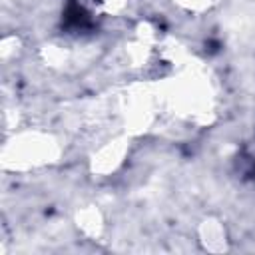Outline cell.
<instances>
[{"instance_id": "obj_1", "label": "cell", "mask_w": 255, "mask_h": 255, "mask_svg": "<svg viewBox=\"0 0 255 255\" xmlns=\"http://www.w3.org/2000/svg\"><path fill=\"white\" fill-rule=\"evenodd\" d=\"M58 157L56 139L42 131H24L14 135L4 147V163L12 169H34L52 163Z\"/></svg>"}, {"instance_id": "obj_2", "label": "cell", "mask_w": 255, "mask_h": 255, "mask_svg": "<svg viewBox=\"0 0 255 255\" xmlns=\"http://www.w3.org/2000/svg\"><path fill=\"white\" fill-rule=\"evenodd\" d=\"M201 241L205 243L207 249L217 251L225 247V229L217 221H205L201 225Z\"/></svg>"}, {"instance_id": "obj_3", "label": "cell", "mask_w": 255, "mask_h": 255, "mask_svg": "<svg viewBox=\"0 0 255 255\" xmlns=\"http://www.w3.org/2000/svg\"><path fill=\"white\" fill-rule=\"evenodd\" d=\"M175 2H179L181 6H185L189 10H203V8H209L215 0H175Z\"/></svg>"}]
</instances>
